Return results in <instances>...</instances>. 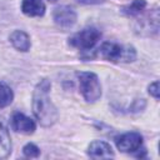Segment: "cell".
<instances>
[{
  "label": "cell",
  "instance_id": "obj_8",
  "mask_svg": "<svg viewBox=\"0 0 160 160\" xmlns=\"http://www.w3.org/2000/svg\"><path fill=\"white\" fill-rule=\"evenodd\" d=\"M88 154L92 159H109V158H112L114 156V152H112L111 146L108 142L99 141V140L92 141L89 145Z\"/></svg>",
  "mask_w": 160,
  "mask_h": 160
},
{
  "label": "cell",
  "instance_id": "obj_9",
  "mask_svg": "<svg viewBox=\"0 0 160 160\" xmlns=\"http://www.w3.org/2000/svg\"><path fill=\"white\" fill-rule=\"evenodd\" d=\"M21 10L28 16H41L45 12V5L41 0H22Z\"/></svg>",
  "mask_w": 160,
  "mask_h": 160
},
{
  "label": "cell",
  "instance_id": "obj_17",
  "mask_svg": "<svg viewBox=\"0 0 160 160\" xmlns=\"http://www.w3.org/2000/svg\"><path fill=\"white\" fill-rule=\"evenodd\" d=\"M49 1H55V0H49Z\"/></svg>",
  "mask_w": 160,
  "mask_h": 160
},
{
  "label": "cell",
  "instance_id": "obj_10",
  "mask_svg": "<svg viewBox=\"0 0 160 160\" xmlns=\"http://www.w3.org/2000/svg\"><path fill=\"white\" fill-rule=\"evenodd\" d=\"M11 151V141L8 128L4 120L0 118V159L6 158Z\"/></svg>",
  "mask_w": 160,
  "mask_h": 160
},
{
  "label": "cell",
  "instance_id": "obj_7",
  "mask_svg": "<svg viewBox=\"0 0 160 160\" xmlns=\"http://www.w3.org/2000/svg\"><path fill=\"white\" fill-rule=\"evenodd\" d=\"M11 124H12V128L15 131L18 132H21V134H32L35 131V122L25 116L24 114H20V112H15L12 115V119H11Z\"/></svg>",
  "mask_w": 160,
  "mask_h": 160
},
{
  "label": "cell",
  "instance_id": "obj_11",
  "mask_svg": "<svg viewBox=\"0 0 160 160\" xmlns=\"http://www.w3.org/2000/svg\"><path fill=\"white\" fill-rule=\"evenodd\" d=\"M10 41L14 45V48L20 51H28L30 49V38L28 36L26 32L21 30H15L10 35Z\"/></svg>",
  "mask_w": 160,
  "mask_h": 160
},
{
  "label": "cell",
  "instance_id": "obj_16",
  "mask_svg": "<svg viewBox=\"0 0 160 160\" xmlns=\"http://www.w3.org/2000/svg\"><path fill=\"white\" fill-rule=\"evenodd\" d=\"M79 2H81V4H88V5H90V4H100V2H102L104 0H78Z\"/></svg>",
  "mask_w": 160,
  "mask_h": 160
},
{
  "label": "cell",
  "instance_id": "obj_1",
  "mask_svg": "<svg viewBox=\"0 0 160 160\" xmlns=\"http://www.w3.org/2000/svg\"><path fill=\"white\" fill-rule=\"evenodd\" d=\"M50 81L48 79L41 80L32 95V110L42 126H51L58 120V111L49 96Z\"/></svg>",
  "mask_w": 160,
  "mask_h": 160
},
{
  "label": "cell",
  "instance_id": "obj_13",
  "mask_svg": "<svg viewBox=\"0 0 160 160\" xmlns=\"http://www.w3.org/2000/svg\"><path fill=\"white\" fill-rule=\"evenodd\" d=\"M12 99H14L12 90L5 82H0V108H5L10 105Z\"/></svg>",
  "mask_w": 160,
  "mask_h": 160
},
{
  "label": "cell",
  "instance_id": "obj_6",
  "mask_svg": "<svg viewBox=\"0 0 160 160\" xmlns=\"http://www.w3.org/2000/svg\"><path fill=\"white\" fill-rule=\"evenodd\" d=\"M54 21L61 29L71 28L76 21V12L70 6H59L54 11Z\"/></svg>",
  "mask_w": 160,
  "mask_h": 160
},
{
  "label": "cell",
  "instance_id": "obj_12",
  "mask_svg": "<svg viewBox=\"0 0 160 160\" xmlns=\"http://www.w3.org/2000/svg\"><path fill=\"white\" fill-rule=\"evenodd\" d=\"M146 6V1L145 0H134L131 4L125 5L121 8V12L128 15V16H135L138 14H140Z\"/></svg>",
  "mask_w": 160,
  "mask_h": 160
},
{
  "label": "cell",
  "instance_id": "obj_14",
  "mask_svg": "<svg viewBox=\"0 0 160 160\" xmlns=\"http://www.w3.org/2000/svg\"><path fill=\"white\" fill-rule=\"evenodd\" d=\"M22 151H24V155L28 156V158H38L39 154H40L39 148H38L36 145H34V144H28V145H25L24 149H22Z\"/></svg>",
  "mask_w": 160,
  "mask_h": 160
},
{
  "label": "cell",
  "instance_id": "obj_4",
  "mask_svg": "<svg viewBox=\"0 0 160 160\" xmlns=\"http://www.w3.org/2000/svg\"><path fill=\"white\" fill-rule=\"evenodd\" d=\"M101 34L98 29L95 28H86L79 32H76L74 36L70 38V45L78 48V49H82V50H89L91 49L98 40L100 39Z\"/></svg>",
  "mask_w": 160,
  "mask_h": 160
},
{
  "label": "cell",
  "instance_id": "obj_3",
  "mask_svg": "<svg viewBox=\"0 0 160 160\" xmlns=\"http://www.w3.org/2000/svg\"><path fill=\"white\" fill-rule=\"evenodd\" d=\"M104 59L110 61H132L135 59V50L131 46H121L115 42H104L100 48Z\"/></svg>",
  "mask_w": 160,
  "mask_h": 160
},
{
  "label": "cell",
  "instance_id": "obj_5",
  "mask_svg": "<svg viewBox=\"0 0 160 160\" xmlns=\"http://www.w3.org/2000/svg\"><path fill=\"white\" fill-rule=\"evenodd\" d=\"M142 138L139 132H126L116 139V146L124 152H132L140 149Z\"/></svg>",
  "mask_w": 160,
  "mask_h": 160
},
{
  "label": "cell",
  "instance_id": "obj_2",
  "mask_svg": "<svg viewBox=\"0 0 160 160\" xmlns=\"http://www.w3.org/2000/svg\"><path fill=\"white\" fill-rule=\"evenodd\" d=\"M80 91L88 102H95L101 96V86L98 76L94 72L81 71L78 72Z\"/></svg>",
  "mask_w": 160,
  "mask_h": 160
},
{
  "label": "cell",
  "instance_id": "obj_15",
  "mask_svg": "<svg viewBox=\"0 0 160 160\" xmlns=\"http://www.w3.org/2000/svg\"><path fill=\"white\" fill-rule=\"evenodd\" d=\"M149 92L155 99H159V81H154L152 84L149 85Z\"/></svg>",
  "mask_w": 160,
  "mask_h": 160
}]
</instances>
